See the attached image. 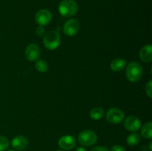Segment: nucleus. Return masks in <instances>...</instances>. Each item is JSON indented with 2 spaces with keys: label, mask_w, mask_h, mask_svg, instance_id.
Listing matches in <instances>:
<instances>
[{
  "label": "nucleus",
  "mask_w": 152,
  "mask_h": 151,
  "mask_svg": "<svg viewBox=\"0 0 152 151\" xmlns=\"http://www.w3.org/2000/svg\"><path fill=\"white\" fill-rule=\"evenodd\" d=\"M11 145L16 150L22 151L26 149L28 145V142L26 138L24 136H18L12 140Z\"/></svg>",
  "instance_id": "nucleus-11"
},
{
  "label": "nucleus",
  "mask_w": 152,
  "mask_h": 151,
  "mask_svg": "<svg viewBox=\"0 0 152 151\" xmlns=\"http://www.w3.org/2000/svg\"><path fill=\"white\" fill-rule=\"evenodd\" d=\"M140 59L144 62L149 63L152 61V46L151 44L145 45L140 50L139 53Z\"/></svg>",
  "instance_id": "nucleus-12"
},
{
  "label": "nucleus",
  "mask_w": 152,
  "mask_h": 151,
  "mask_svg": "<svg viewBox=\"0 0 152 151\" xmlns=\"http://www.w3.org/2000/svg\"><path fill=\"white\" fill-rule=\"evenodd\" d=\"M111 151H126L125 148L120 145H114L111 147Z\"/></svg>",
  "instance_id": "nucleus-21"
},
{
  "label": "nucleus",
  "mask_w": 152,
  "mask_h": 151,
  "mask_svg": "<svg viewBox=\"0 0 152 151\" xmlns=\"http://www.w3.org/2000/svg\"><path fill=\"white\" fill-rule=\"evenodd\" d=\"M127 144L130 146H137L140 142V136L137 133H132L127 138Z\"/></svg>",
  "instance_id": "nucleus-16"
},
{
  "label": "nucleus",
  "mask_w": 152,
  "mask_h": 151,
  "mask_svg": "<svg viewBox=\"0 0 152 151\" xmlns=\"http://www.w3.org/2000/svg\"><path fill=\"white\" fill-rule=\"evenodd\" d=\"M56 151H62V150H56Z\"/></svg>",
  "instance_id": "nucleus-26"
},
{
  "label": "nucleus",
  "mask_w": 152,
  "mask_h": 151,
  "mask_svg": "<svg viewBox=\"0 0 152 151\" xmlns=\"http://www.w3.org/2000/svg\"><path fill=\"white\" fill-rule=\"evenodd\" d=\"M80 30V22L75 19H70L65 22L64 25V33L68 36H73L78 33Z\"/></svg>",
  "instance_id": "nucleus-7"
},
{
  "label": "nucleus",
  "mask_w": 152,
  "mask_h": 151,
  "mask_svg": "<svg viewBox=\"0 0 152 151\" xmlns=\"http://www.w3.org/2000/svg\"><path fill=\"white\" fill-rule=\"evenodd\" d=\"M126 61L123 59H120V58H117V59H114L112 62H111V69L114 72H120L122 71L126 66Z\"/></svg>",
  "instance_id": "nucleus-13"
},
{
  "label": "nucleus",
  "mask_w": 152,
  "mask_h": 151,
  "mask_svg": "<svg viewBox=\"0 0 152 151\" xmlns=\"http://www.w3.org/2000/svg\"><path fill=\"white\" fill-rule=\"evenodd\" d=\"M124 113L118 108H111L107 111L106 118L111 124H120L124 119Z\"/></svg>",
  "instance_id": "nucleus-5"
},
{
  "label": "nucleus",
  "mask_w": 152,
  "mask_h": 151,
  "mask_svg": "<svg viewBox=\"0 0 152 151\" xmlns=\"http://www.w3.org/2000/svg\"><path fill=\"white\" fill-rule=\"evenodd\" d=\"M104 110L100 107H94L91 110L90 116L92 119L99 120L103 117Z\"/></svg>",
  "instance_id": "nucleus-15"
},
{
  "label": "nucleus",
  "mask_w": 152,
  "mask_h": 151,
  "mask_svg": "<svg viewBox=\"0 0 152 151\" xmlns=\"http://www.w3.org/2000/svg\"><path fill=\"white\" fill-rule=\"evenodd\" d=\"M60 43V36L56 30H51L44 35L43 44L48 50H55L57 48Z\"/></svg>",
  "instance_id": "nucleus-3"
},
{
  "label": "nucleus",
  "mask_w": 152,
  "mask_h": 151,
  "mask_svg": "<svg viewBox=\"0 0 152 151\" xmlns=\"http://www.w3.org/2000/svg\"><path fill=\"white\" fill-rule=\"evenodd\" d=\"M36 33H37V35L38 36H42L45 34V30L43 26H39L38 28H37V30H36Z\"/></svg>",
  "instance_id": "nucleus-20"
},
{
  "label": "nucleus",
  "mask_w": 152,
  "mask_h": 151,
  "mask_svg": "<svg viewBox=\"0 0 152 151\" xmlns=\"http://www.w3.org/2000/svg\"><path fill=\"white\" fill-rule=\"evenodd\" d=\"M141 135L145 139H151L152 138V123L151 121L146 123L141 130Z\"/></svg>",
  "instance_id": "nucleus-14"
},
{
  "label": "nucleus",
  "mask_w": 152,
  "mask_h": 151,
  "mask_svg": "<svg viewBox=\"0 0 152 151\" xmlns=\"http://www.w3.org/2000/svg\"><path fill=\"white\" fill-rule=\"evenodd\" d=\"M8 151H14V150H8Z\"/></svg>",
  "instance_id": "nucleus-25"
},
{
  "label": "nucleus",
  "mask_w": 152,
  "mask_h": 151,
  "mask_svg": "<svg viewBox=\"0 0 152 151\" xmlns=\"http://www.w3.org/2000/svg\"><path fill=\"white\" fill-rule=\"evenodd\" d=\"M40 56V50L36 44H31L25 49V57L30 62L38 60Z\"/></svg>",
  "instance_id": "nucleus-8"
},
{
  "label": "nucleus",
  "mask_w": 152,
  "mask_h": 151,
  "mask_svg": "<svg viewBox=\"0 0 152 151\" xmlns=\"http://www.w3.org/2000/svg\"><path fill=\"white\" fill-rule=\"evenodd\" d=\"M76 145L75 138L72 136H64L59 140V146L61 149L69 150H72Z\"/></svg>",
  "instance_id": "nucleus-9"
},
{
  "label": "nucleus",
  "mask_w": 152,
  "mask_h": 151,
  "mask_svg": "<svg viewBox=\"0 0 152 151\" xmlns=\"http://www.w3.org/2000/svg\"><path fill=\"white\" fill-rule=\"evenodd\" d=\"M52 19L51 13L47 9H41L35 15V21L39 26L48 25Z\"/></svg>",
  "instance_id": "nucleus-6"
},
{
  "label": "nucleus",
  "mask_w": 152,
  "mask_h": 151,
  "mask_svg": "<svg viewBox=\"0 0 152 151\" xmlns=\"http://www.w3.org/2000/svg\"><path fill=\"white\" fill-rule=\"evenodd\" d=\"M125 127L129 131L134 132L137 131L140 129L141 125L140 120L136 116H133V115H131L129 116L125 121Z\"/></svg>",
  "instance_id": "nucleus-10"
},
{
  "label": "nucleus",
  "mask_w": 152,
  "mask_h": 151,
  "mask_svg": "<svg viewBox=\"0 0 152 151\" xmlns=\"http://www.w3.org/2000/svg\"><path fill=\"white\" fill-rule=\"evenodd\" d=\"M76 151H86V150L85 149L84 147H78L77 150H76Z\"/></svg>",
  "instance_id": "nucleus-23"
},
{
  "label": "nucleus",
  "mask_w": 152,
  "mask_h": 151,
  "mask_svg": "<svg viewBox=\"0 0 152 151\" xmlns=\"http://www.w3.org/2000/svg\"><path fill=\"white\" fill-rule=\"evenodd\" d=\"M144 151H146V150H144Z\"/></svg>",
  "instance_id": "nucleus-27"
},
{
  "label": "nucleus",
  "mask_w": 152,
  "mask_h": 151,
  "mask_svg": "<svg viewBox=\"0 0 152 151\" xmlns=\"http://www.w3.org/2000/svg\"><path fill=\"white\" fill-rule=\"evenodd\" d=\"M9 141L4 136H0V151H4L8 148Z\"/></svg>",
  "instance_id": "nucleus-18"
},
{
  "label": "nucleus",
  "mask_w": 152,
  "mask_h": 151,
  "mask_svg": "<svg viewBox=\"0 0 152 151\" xmlns=\"http://www.w3.org/2000/svg\"><path fill=\"white\" fill-rule=\"evenodd\" d=\"M145 92H146V94L148 95V97L151 98L152 97V81L151 80H150L148 83L145 85Z\"/></svg>",
  "instance_id": "nucleus-19"
},
{
  "label": "nucleus",
  "mask_w": 152,
  "mask_h": 151,
  "mask_svg": "<svg viewBox=\"0 0 152 151\" xmlns=\"http://www.w3.org/2000/svg\"><path fill=\"white\" fill-rule=\"evenodd\" d=\"M78 140L79 142L83 146H91L96 142L97 136L92 130H86L80 133Z\"/></svg>",
  "instance_id": "nucleus-4"
},
{
  "label": "nucleus",
  "mask_w": 152,
  "mask_h": 151,
  "mask_svg": "<svg viewBox=\"0 0 152 151\" xmlns=\"http://www.w3.org/2000/svg\"><path fill=\"white\" fill-rule=\"evenodd\" d=\"M90 151H109V150L106 147H95Z\"/></svg>",
  "instance_id": "nucleus-22"
},
{
  "label": "nucleus",
  "mask_w": 152,
  "mask_h": 151,
  "mask_svg": "<svg viewBox=\"0 0 152 151\" xmlns=\"http://www.w3.org/2000/svg\"><path fill=\"white\" fill-rule=\"evenodd\" d=\"M151 144H152V143H151V142H150V143H149V149L151 150H152V147H151Z\"/></svg>",
  "instance_id": "nucleus-24"
},
{
  "label": "nucleus",
  "mask_w": 152,
  "mask_h": 151,
  "mask_svg": "<svg viewBox=\"0 0 152 151\" xmlns=\"http://www.w3.org/2000/svg\"><path fill=\"white\" fill-rule=\"evenodd\" d=\"M36 69L37 71L40 73H45L48 70V65L47 62L45 61L42 60V59H39V60H37V62L35 64Z\"/></svg>",
  "instance_id": "nucleus-17"
},
{
  "label": "nucleus",
  "mask_w": 152,
  "mask_h": 151,
  "mask_svg": "<svg viewBox=\"0 0 152 151\" xmlns=\"http://www.w3.org/2000/svg\"><path fill=\"white\" fill-rule=\"evenodd\" d=\"M78 5L74 0H62L59 4V12L62 16L68 17L76 14Z\"/></svg>",
  "instance_id": "nucleus-2"
},
{
  "label": "nucleus",
  "mask_w": 152,
  "mask_h": 151,
  "mask_svg": "<svg viewBox=\"0 0 152 151\" xmlns=\"http://www.w3.org/2000/svg\"><path fill=\"white\" fill-rule=\"evenodd\" d=\"M126 77L132 82L139 81L143 74V69L140 64L137 62H132L126 68Z\"/></svg>",
  "instance_id": "nucleus-1"
}]
</instances>
